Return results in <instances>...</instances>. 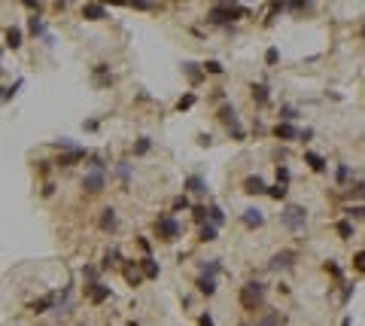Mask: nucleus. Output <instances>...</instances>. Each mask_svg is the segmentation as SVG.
<instances>
[{
    "mask_svg": "<svg viewBox=\"0 0 365 326\" xmlns=\"http://www.w3.org/2000/svg\"><path fill=\"white\" fill-rule=\"evenodd\" d=\"M277 58H280L277 49H268V52H265V61H268V64H277Z\"/></svg>",
    "mask_w": 365,
    "mask_h": 326,
    "instance_id": "obj_42",
    "label": "nucleus"
},
{
    "mask_svg": "<svg viewBox=\"0 0 365 326\" xmlns=\"http://www.w3.org/2000/svg\"><path fill=\"white\" fill-rule=\"evenodd\" d=\"M125 280H128L131 286H137V283H140V274H137V262H134V268H131V265L125 268Z\"/></svg>",
    "mask_w": 365,
    "mask_h": 326,
    "instance_id": "obj_30",
    "label": "nucleus"
},
{
    "mask_svg": "<svg viewBox=\"0 0 365 326\" xmlns=\"http://www.w3.org/2000/svg\"><path fill=\"white\" fill-rule=\"evenodd\" d=\"M262 223H265V216H262L259 207H246V210H244V226H246V229H259Z\"/></svg>",
    "mask_w": 365,
    "mask_h": 326,
    "instance_id": "obj_10",
    "label": "nucleus"
},
{
    "mask_svg": "<svg viewBox=\"0 0 365 326\" xmlns=\"http://www.w3.org/2000/svg\"><path fill=\"white\" fill-rule=\"evenodd\" d=\"M80 159H86V150L80 147V150H73V153H64V156H58V168H70V165H76Z\"/></svg>",
    "mask_w": 365,
    "mask_h": 326,
    "instance_id": "obj_14",
    "label": "nucleus"
},
{
    "mask_svg": "<svg viewBox=\"0 0 365 326\" xmlns=\"http://www.w3.org/2000/svg\"><path fill=\"white\" fill-rule=\"evenodd\" d=\"M186 189H192V192H207V183H204V177H198V174H192L189 180H186Z\"/></svg>",
    "mask_w": 365,
    "mask_h": 326,
    "instance_id": "obj_20",
    "label": "nucleus"
},
{
    "mask_svg": "<svg viewBox=\"0 0 365 326\" xmlns=\"http://www.w3.org/2000/svg\"><path fill=\"white\" fill-rule=\"evenodd\" d=\"M116 223H119L116 210H113V207H104V210H100V229H104V232H113Z\"/></svg>",
    "mask_w": 365,
    "mask_h": 326,
    "instance_id": "obj_13",
    "label": "nucleus"
},
{
    "mask_svg": "<svg viewBox=\"0 0 365 326\" xmlns=\"http://www.w3.org/2000/svg\"><path fill=\"white\" fill-rule=\"evenodd\" d=\"M182 67H186V74H189V80H192V83H198V80H201V74L195 70L198 64H182Z\"/></svg>",
    "mask_w": 365,
    "mask_h": 326,
    "instance_id": "obj_39",
    "label": "nucleus"
},
{
    "mask_svg": "<svg viewBox=\"0 0 365 326\" xmlns=\"http://www.w3.org/2000/svg\"><path fill=\"white\" fill-rule=\"evenodd\" d=\"M274 137L277 140H296V137H302V131L292 125V122H277L274 125Z\"/></svg>",
    "mask_w": 365,
    "mask_h": 326,
    "instance_id": "obj_8",
    "label": "nucleus"
},
{
    "mask_svg": "<svg viewBox=\"0 0 365 326\" xmlns=\"http://www.w3.org/2000/svg\"><path fill=\"white\" fill-rule=\"evenodd\" d=\"M198 323H201V326H213V317H210V314H201V320H198Z\"/></svg>",
    "mask_w": 365,
    "mask_h": 326,
    "instance_id": "obj_45",
    "label": "nucleus"
},
{
    "mask_svg": "<svg viewBox=\"0 0 365 326\" xmlns=\"http://www.w3.org/2000/svg\"><path fill=\"white\" fill-rule=\"evenodd\" d=\"M277 183H280V186H286V183H289V168L277 165Z\"/></svg>",
    "mask_w": 365,
    "mask_h": 326,
    "instance_id": "obj_36",
    "label": "nucleus"
},
{
    "mask_svg": "<svg viewBox=\"0 0 365 326\" xmlns=\"http://www.w3.org/2000/svg\"><path fill=\"white\" fill-rule=\"evenodd\" d=\"M341 326H350V317H344V323H341Z\"/></svg>",
    "mask_w": 365,
    "mask_h": 326,
    "instance_id": "obj_46",
    "label": "nucleus"
},
{
    "mask_svg": "<svg viewBox=\"0 0 365 326\" xmlns=\"http://www.w3.org/2000/svg\"><path fill=\"white\" fill-rule=\"evenodd\" d=\"M150 147H152V140H150V137H140V140L134 143V156H143V153H150Z\"/></svg>",
    "mask_w": 365,
    "mask_h": 326,
    "instance_id": "obj_28",
    "label": "nucleus"
},
{
    "mask_svg": "<svg viewBox=\"0 0 365 326\" xmlns=\"http://www.w3.org/2000/svg\"><path fill=\"white\" fill-rule=\"evenodd\" d=\"M216 232H219V229H216L213 223H204V226H201V241H216Z\"/></svg>",
    "mask_w": 365,
    "mask_h": 326,
    "instance_id": "obj_27",
    "label": "nucleus"
},
{
    "mask_svg": "<svg viewBox=\"0 0 365 326\" xmlns=\"http://www.w3.org/2000/svg\"><path fill=\"white\" fill-rule=\"evenodd\" d=\"M55 143H58L61 150H67V153H73V150H80V147H76V143H73L70 137H61V140H55Z\"/></svg>",
    "mask_w": 365,
    "mask_h": 326,
    "instance_id": "obj_37",
    "label": "nucleus"
},
{
    "mask_svg": "<svg viewBox=\"0 0 365 326\" xmlns=\"http://www.w3.org/2000/svg\"><path fill=\"white\" fill-rule=\"evenodd\" d=\"M6 46H10V49H18V46H22V31H18V28H10V31H6Z\"/></svg>",
    "mask_w": 365,
    "mask_h": 326,
    "instance_id": "obj_23",
    "label": "nucleus"
},
{
    "mask_svg": "<svg viewBox=\"0 0 365 326\" xmlns=\"http://www.w3.org/2000/svg\"><path fill=\"white\" fill-rule=\"evenodd\" d=\"M82 19H88V22H104V19H106V10H104L100 4H86V7H82Z\"/></svg>",
    "mask_w": 365,
    "mask_h": 326,
    "instance_id": "obj_11",
    "label": "nucleus"
},
{
    "mask_svg": "<svg viewBox=\"0 0 365 326\" xmlns=\"http://www.w3.org/2000/svg\"><path fill=\"white\" fill-rule=\"evenodd\" d=\"M198 293H204V296H213L216 293V277H198Z\"/></svg>",
    "mask_w": 365,
    "mask_h": 326,
    "instance_id": "obj_16",
    "label": "nucleus"
},
{
    "mask_svg": "<svg viewBox=\"0 0 365 326\" xmlns=\"http://www.w3.org/2000/svg\"><path fill=\"white\" fill-rule=\"evenodd\" d=\"M104 183H106V168H92V171L82 177V189H86V195H98V192L104 189Z\"/></svg>",
    "mask_w": 365,
    "mask_h": 326,
    "instance_id": "obj_4",
    "label": "nucleus"
},
{
    "mask_svg": "<svg viewBox=\"0 0 365 326\" xmlns=\"http://www.w3.org/2000/svg\"><path fill=\"white\" fill-rule=\"evenodd\" d=\"M219 268H222V265H219V259H210V262H204L201 274H204V277H216V274H219Z\"/></svg>",
    "mask_w": 365,
    "mask_h": 326,
    "instance_id": "obj_25",
    "label": "nucleus"
},
{
    "mask_svg": "<svg viewBox=\"0 0 365 326\" xmlns=\"http://www.w3.org/2000/svg\"><path fill=\"white\" fill-rule=\"evenodd\" d=\"M106 70H110L106 64H98V67H94V83H98V86H110V83H113V77H110Z\"/></svg>",
    "mask_w": 365,
    "mask_h": 326,
    "instance_id": "obj_19",
    "label": "nucleus"
},
{
    "mask_svg": "<svg viewBox=\"0 0 365 326\" xmlns=\"http://www.w3.org/2000/svg\"><path fill=\"white\" fill-rule=\"evenodd\" d=\"M304 162L310 165V171H316V174H322L326 171V159L322 156H316V153H304Z\"/></svg>",
    "mask_w": 365,
    "mask_h": 326,
    "instance_id": "obj_17",
    "label": "nucleus"
},
{
    "mask_svg": "<svg viewBox=\"0 0 365 326\" xmlns=\"http://www.w3.org/2000/svg\"><path fill=\"white\" fill-rule=\"evenodd\" d=\"M222 70H226V67L219 64V61H204V74H216V77H219Z\"/></svg>",
    "mask_w": 365,
    "mask_h": 326,
    "instance_id": "obj_31",
    "label": "nucleus"
},
{
    "mask_svg": "<svg viewBox=\"0 0 365 326\" xmlns=\"http://www.w3.org/2000/svg\"><path fill=\"white\" fill-rule=\"evenodd\" d=\"M326 271H332V274H335V277H341V268H338V265H335V262H326Z\"/></svg>",
    "mask_w": 365,
    "mask_h": 326,
    "instance_id": "obj_44",
    "label": "nucleus"
},
{
    "mask_svg": "<svg viewBox=\"0 0 365 326\" xmlns=\"http://www.w3.org/2000/svg\"><path fill=\"white\" fill-rule=\"evenodd\" d=\"M268 195L280 201V198H286V186H280V183H277V186H268Z\"/></svg>",
    "mask_w": 365,
    "mask_h": 326,
    "instance_id": "obj_35",
    "label": "nucleus"
},
{
    "mask_svg": "<svg viewBox=\"0 0 365 326\" xmlns=\"http://www.w3.org/2000/svg\"><path fill=\"white\" fill-rule=\"evenodd\" d=\"M240 305H244L246 311L262 308V305H265V283H259V280L244 283V286H240Z\"/></svg>",
    "mask_w": 365,
    "mask_h": 326,
    "instance_id": "obj_1",
    "label": "nucleus"
},
{
    "mask_svg": "<svg viewBox=\"0 0 365 326\" xmlns=\"http://www.w3.org/2000/svg\"><path fill=\"white\" fill-rule=\"evenodd\" d=\"M234 16H240V10H238V7H232V4H216V7L207 13V19H210L213 25H228Z\"/></svg>",
    "mask_w": 365,
    "mask_h": 326,
    "instance_id": "obj_5",
    "label": "nucleus"
},
{
    "mask_svg": "<svg viewBox=\"0 0 365 326\" xmlns=\"http://www.w3.org/2000/svg\"><path fill=\"white\" fill-rule=\"evenodd\" d=\"M82 277H86L88 283H98V268H92V265H86V268H82Z\"/></svg>",
    "mask_w": 365,
    "mask_h": 326,
    "instance_id": "obj_38",
    "label": "nucleus"
},
{
    "mask_svg": "<svg viewBox=\"0 0 365 326\" xmlns=\"http://www.w3.org/2000/svg\"><path fill=\"white\" fill-rule=\"evenodd\" d=\"M296 116H298V110H296V107H283V110H280V122H292Z\"/></svg>",
    "mask_w": 365,
    "mask_h": 326,
    "instance_id": "obj_34",
    "label": "nucleus"
},
{
    "mask_svg": "<svg viewBox=\"0 0 365 326\" xmlns=\"http://www.w3.org/2000/svg\"><path fill=\"white\" fill-rule=\"evenodd\" d=\"M140 265H143V271H146V277H158V265H156V262H152L150 256H146V259H143Z\"/></svg>",
    "mask_w": 365,
    "mask_h": 326,
    "instance_id": "obj_29",
    "label": "nucleus"
},
{
    "mask_svg": "<svg viewBox=\"0 0 365 326\" xmlns=\"http://www.w3.org/2000/svg\"><path fill=\"white\" fill-rule=\"evenodd\" d=\"M28 31L34 34V37H46V25L36 19V16H30V22H28Z\"/></svg>",
    "mask_w": 365,
    "mask_h": 326,
    "instance_id": "obj_21",
    "label": "nucleus"
},
{
    "mask_svg": "<svg viewBox=\"0 0 365 326\" xmlns=\"http://www.w3.org/2000/svg\"><path fill=\"white\" fill-rule=\"evenodd\" d=\"M204 213H207V207H195V220L204 226Z\"/></svg>",
    "mask_w": 365,
    "mask_h": 326,
    "instance_id": "obj_43",
    "label": "nucleus"
},
{
    "mask_svg": "<svg viewBox=\"0 0 365 326\" xmlns=\"http://www.w3.org/2000/svg\"><path fill=\"white\" fill-rule=\"evenodd\" d=\"M256 326H283V314H280V311H271V314H265L262 320H256Z\"/></svg>",
    "mask_w": 365,
    "mask_h": 326,
    "instance_id": "obj_18",
    "label": "nucleus"
},
{
    "mask_svg": "<svg viewBox=\"0 0 365 326\" xmlns=\"http://www.w3.org/2000/svg\"><path fill=\"white\" fill-rule=\"evenodd\" d=\"M86 299L94 302V305L106 302L110 299V286H104V283H86Z\"/></svg>",
    "mask_w": 365,
    "mask_h": 326,
    "instance_id": "obj_7",
    "label": "nucleus"
},
{
    "mask_svg": "<svg viewBox=\"0 0 365 326\" xmlns=\"http://www.w3.org/2000/svg\"><path fill=\"white\" fill-rule=\"evenodd\" d=\"M296 259H298V253H296V250H280V253H274V256H271L268 268H271V271H280V268H289Z\"/></svg>",
    "mask_w": 365,
    "mask_h": 326,
    "instance_id": "obj_6",
    "label": "nucleus"
},
{
    "mask_svg": "<svg viewBox=\"0 0 365 326\" xmlns=\"http://www.w3.org/2000/svg\"><path fill=\"white\" fill-rule=\"evenodd\" d=\"M353 268H356L359 274H365V250H359L356 256H353Z\"/></svg>",
    "mask_w": 365,
    "mask_h": 326,
    "instance_id": "obj_33",
    "label": "nucleus"
},
{
    "mask_svg": "<svg viewBox=\"0 0 365 326\" xmlns=\"http://www.w3.org/2000/svg\"><path fill=\"white\" fill-rule=\"evenodd\" d=\"M350 180V168L347 165H338V183H347Z\"/></svg>",
    "mask_w": 365,
    "mask_h": 326,
    "instance_id": "obj_41",
    "label": "nucleus"
},
{
    "mask_svg": "<svg viewBox=\"0 0 365 326\" xmlns=\"http://www.w3.org/2000/svg\"><path fill=\"white\" fill-rule=\"evenodd\" d=\"M116 174H119V180L128 186V180H131V162H119L116 165Z\"/></svg>",
    "mask_w": 365,
    "mask_h": 326,
    "instance_id": "obj_24",
    "label": "nucleus"
},
{
    "mask_svg": "<svg viewBox=\"0 0 365 326\" xmlns=\"http://www.w3.org/2000/svg\"><path fill=\"white\" fill-rule=\"evenodd\" d=\"M180 232H182V229H180V223L174 220L170 213H162L158 220H156V235H158L162 241H168V244H170V241H176V238H180Z\"/></svg>",
    "mask_w": 365,
    "mask_h": 326,
    "instance_id": "obj_3",
    "label": "nucleus"
},
{
    "mask_svg": "<svg viewBox=\"0 0 365 326\" xmlns=\"http://www.w3.org/2000/svg\"><path fill=\"white\" fill-rule=\"evenodd\" d=\"M335 232H338L344 241H350V238H353V220H341V223L335 226Z\"/></svg>",
    "mask_w": 365,
    "mask_h": 326,
    "instance_id": "obj_22",
    "label": "nucleus"
},
{
    "mask_svg": "<svg viewBox=\"0 0 365 326\" xmlns=\"http://www.w3.org/2000/svg\"><path fill=\"white\" fill-rule=\"evenodd\" d=\"M244 192L246 195H262V192H268V186H265V180L259 174H252V177L244 180Z\"/></svg>",
    "mask_w": 365,
    "mask_h": 326,
    "instance_id": "obj_9",
    "label": "nucleus"
},
{
    "mask_svg": "<svg viewBox=\"0 0 365 326\" xmlns=\"http://www.w3.org/2000/svg\"><path fill=\"white\" fill-rule=\"evenodd\" d=\"M192 104H195V95H182V98L176 101V110L182 113V110H189V107H192Z\"/></svg>",
    "mask_w": 365,
    "mask_h": 326,
    "instance_id": "obj_32",
    "label": "nucleus"
},
{
    "mask_svg": "<svg viewBox=\"0 0 365 326\" xmlns=\"http://www.w3.org/2000/svg\"><path fill=\"white\" fill-rule=\"evenodd\" d=\"M280 223L289 229V232H302L308 226V210L302 204H286L283 213H280Z\"/></svg>",
    "mask_w": 365,
    "mask_h": 326,
    "instance_id": "obj_2",
    "label": "nucleus"
},
{
    "mask_svg": "<svg viewBox=\"0 0 365 326\" xmlns=\"http://www.w3.org/2000/svg\"><path fill=\"white\" fill-rule=\"evenodd\" d=\"M250 92H252V101L256 104H268V86L265 83H252Z\"/></svg>",
    "mask_w": 365,
    "mask_h": 326,
    "instance_id": "obj_15",
    "label": "nucleus"
},
{
    "mask_svg": "<svg viewBox=\"0 0 365 326\" xmlns=\"http://www.w3.org/2000/svg\"><path fill=\"white\" fill-rule=\"evenodd\" d=\"M49 308H58V296H55V293H49V296H43V299H36V302L30 305L34 314H43V311H49Z\"/></svg>",
    "mask_w": 365,
    "mask_h": 326,
    "instance_id": "obj_12",
    "label": "nucleus"
},
{
    "mask_svg": "<svg viewBox=\"0 0 365 326\" xmlns=\"http://www.w3.org/2000/svg\"><path fill=\"white\" fill-rule=\"evenodd\" d=\"M186 207H189V198L186 195H176L174 198V210H186Z\"/></svg>",
    "mask_w": 365,
    "mask_h": 326,
    "instance_id": "obj_40",
    "label": "nucleus"
},
{
    "mask_svg": "<svg viewBox=\"0 0 365 326\" xmlns=\"http://www.w3.org/2000/svg\"><path fill=\"white\" fill-rule=\"evenodd\" d=\"M207 213H210V223H213L216 229H219V226H222V223H226V213H222V210H219L216 204H213V207H210Z\"/></svg>",
    "mask_w": 365,
    "mask_h": 326,
    "instance_id": "obj_26",
    "label": "nucleus"
}]
</instances>
